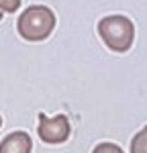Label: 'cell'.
Wrapping results in <instances>:
<instances>
[{"mask_svg": "<svg viewBox=\"0 0 147 153\" xmlns=\"http://www.w3.org/2000/svg\"><path fill=\"white\" fill-rule=\"evenodd\" d=\"M21 0H0V10L2 12H14L19 10Z\"/></svg>", "mask_w": 147, "mask_h": 153, "instance_id": "52a82bcc", "label": "cell"}, {"mask_svg": "<svg viewBox=\"0 0 147 153\" xmlns=\"http://www.w3.org/2000/svg\"><path fill=\"white\" fill-rule=\"evenodd\" d=\"M92 153H122V149L117 143H100V145L94 147Z\"/></svg>", "mask_w": 147, "mask_h": 153, "instance_id": "8992f818", "label": "cell"}, {"mask_svg": "<svg viewBox=\"0 0 147 153\" xmlns=\"http://www.w3.org/2000/svg\"><path fill=\"white\" fill-rule=\"evenodd\" d=\"M0 125H2V118H0Z\"/></svg>", "mask_w": 147, "mask_h": 153, "instance_id": "9c48e42d", "label": "cell"}, {"mask_svg": "<svg viewBox=\"0 0 147 153\" xmlns=\"http://www.w3.org/2000/svg\"><path fill=\"white\" fill-rule=\"evenodd\" d=\"M131 153H147V125L133 137V141H131Z\"/></svg>", "mask_w": 147, "mask_h": 153, "instance_id": "5b68a950", "label": "cell"}, {"mask_svg": "<svg viewBox=\"0 0 147 153\" xmlns=\"http://www.w3.org/2000/svg\"><path fill=\"white\" fill-rule=\"evenodd\" d=\"M33 141L24 131H14L0 143V153H31Z\"/></svg>", "mask_w": 147, "mask_h": 153, "instance_id": "277c9868", "label": "cell"}, {"mask_svg": "<svg viewBox=\"0 0 147 153\" xmlns=\"http://www.w3.org/2000/svg\"><path fill=\"white\" fill-rule=\"evenodd\" d=\"M2 14H4V12H2V10H0V21H2Z\"/></svg>", "mask_w": 147, "mask_h": 153, "instance_id": "ba28073f", "label": "cell"}, {"mask_svg": "<svg viewBox=\"0 0 147 153\" xmlns=\"http://www.w3.org/2000/svg\"><path fill=\"white\" fill-rule=\"evenodd\" d=\"M16 29L27 41H43L55 29V12L43 4H33L19 16Z\"/></svg>", "mask_w": 147, "mask_h": 153, "instance_id": "6da1fadb", "label": "cell"}, {"mask_svg": "<svg viewBox=\"0 0 147 153\" xmlns=\"http://www.w3.org/2000/svg\"><path fill=\"white\" fill-rule=\"evenodd\" d=\"M37 133H39V139L41 141L55 145V143L68 141V137L72 133V125H70V118L65 117V114H55V117L39 114Z\"/></svg>", "mask_w": 147, "mask_h": 153, "instance_id": "3957f363", "label": "cell"}, {"mask_svg": "<svg viewBox=\"0 0 147 153\" xmlns=\"http://www.w3.org/2000/svg\"><path fill=\"white\" fill-rule=\"evenodd\" d=\"M98 35L102 37V41L106 43L108 49L117 51V53H125L133 45L135 27L127 16L112 14V16H104L98 23Z\"/></svg>", "mask_w": 147, "mask_h": 153, "instance_id": "7a4b0ae2", "label": "cell"}]
</instances>
